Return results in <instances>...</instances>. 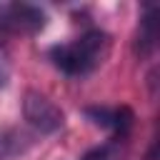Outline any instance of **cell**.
<instances>
[{
  "instance_id": "6da1fadb",
  "label": "cell",
  "mask_w": 160,
  "mask_h": 160,
  "mask_svg": "<svg viewBox=\"0 0 160 160\" xmlns=\"http://www.w3.org/2000/svg\"><path fill=\"white\" fill-rule=\"evenodd\" d=\"M110 48L112 40L105 30H88L70 42L55 45L50 50V60L68 78H85L108 60Z\"/></svg>"
},
{
  "instance_id": "7a4b0ae2",
  "label": "cell",
  "mask_w": 160,
  "mask_h": 160,
  "mask_svg": "<svg viewBox=\"0 0 160 160\" xmlns=\"http://www.w3.org/2000/svg\"><path fill=\"white\" fill-rule=\"evenodd\" d=\"M22 115L25 120L42 135H52L65 125V115L62 110L42 92L38 90H28L22 98Z\"/></svg>"
},
{
  "instance_id": "3957f363",
  "label": "cell",
  "mask_w": 160,
  "mask_h": 160,
  "mask_svg": "<svg viewBox=\"0 0 160 160\" xmlns=\"http://www.w3.org/2000/svg\"><path fill=\"white\" fill-rule=\"evenodd\" d=\"M45 28V12L28 2L0 5V32L5 35H35Z\"/></svg>"
},
{
  "instance_id": "277c9868",
  "label": "cell",
  "mask_w": 160,
  "mask_h": 160,
  "mask_svg": "<svg viewBox=\"0 0 160 160\" xmlns=\"http://www.w3.org/2000/svg\"><path fill=\"white\" fill-rule=\"evenodd\" d=\"M88 112V118L95 122V125H102V128H108L112 135H118V138H125L128 135V130L132 128V110L130 108H125V105H120V108H100V105H95V108H88L85 110Z\"/></svg>"
},
{
  "instance_id": "5b68a950",
  "label": "cell",
  "mask_w": 160,
  "mask_h": 160,
  "mask_svg": "<svg viewBox=\"0 0 160 160\" xmlns=\"http://www.w3.org/2000/svg\"><path fill=\"white\" fill-rule=\"evenodd\" d=\"M158 8L155 5H145L142 15H140V28H138V40H135V50L138 55H150L155 48V38H158Z\"/></svg>"
},
{
  "instance_id": "8992f818",
  "label": "cell",
  "mask_w": 160,
  "mask_h": 160,
  "mask_svg": "<svg viewBox=\"0 0 160 160\" xmlns=\"http://www.w3.org/2000/svg\"><path fill=\"white\" fill-rule=\"evenodd\" d=\"M0 82H5V65H2V60H0Z\"/></svg>"
}]
</instances>
